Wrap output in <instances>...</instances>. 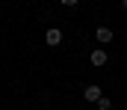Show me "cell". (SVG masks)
<instances>
[{
    "label": "cell",
    "mask_w": 127,
    "mask_h": 110,
    "mask_svg": "<svg viewBox=\"0 0 127 110\" xmlns=\"http://www.w3.org/2000/svg\"><path fill=\"white\" fill-rule=\"evenodd\" d=\"M83 98H86V101H92V104H97V101L103 98V92H100V86H97V83H92V86H86V89H83Z\"/></svg>",
    "instance_id": "cell-1"
},
{
    "label": "cell",
    "mask_w": 127,
    "mask_h": 110,
    "mask_svg": "<svg viewBox=\"0 0 127 110\" xmlns=\"http://www.w3.org/2000/svg\"><path fill=\"white\" fill-rule=\"evenodd\" d=\"M44 42H47L50 48H56V45L62 42V30H59V27H50V30L44 33Z\"/></svg>",
    "instance_id": "cell-2"
},
{
    "label": "cell",
    "mask_w": 127,
    "mask_h": 110,
    "mask_svg": "<svg viewBox=\"0 0 127 110\" xmlns=\"http://www.w3.org/2000/svg\"><path fill=\"white\" fill-rule=\"evenodd\" d=\"M106 60H109V54H106V51H100V48H95V51H92V57H89V63H92V66H106Z\"/></svg>",
    "instance_id": "cell-3"
},
{
    "label": "cell",
    "mask_w": 127,
    "mask_h": 110,
    "mask_svg": "<svg viewBox=\"0 0 127 110\" xmlns=\"http://www.w3.org/2000/svg\"><path fill=\"white\" fill-rule=\"evenodd\" d=\"M95 39H97V42H103V45H106V42H112V30L100 24V27H95Z\"/></svg>",
    "instance_id": "cell-4"
},
{
    "label": "cell",
    "mask_w": 127,
    "mask_h": 110,
    "mask_svg": "<svg viewBox=\"0 0 127 110\" xmlns=\"http://www.w3.org/2000/svg\"><path fill=\"white\" fill-rule=\"evenodd\" d=\"M97 110H112V98H106V95H103V98L97 101Z\"/></svg>",
    "instance_id": "cell-5"
},
{
    "label": "cell",
    "mask_w": 127,
    "mask_h": 110,
    "mask_svg": "<svg viewBox=\"0 0 127 110\" xmlns=\"http://www.w3.org/2000/svg\"><path fill=\"white\" fill-rule=\"evenodd\" d=\"M80 0H62V6H77Z\"/></svg>",
    "instance_id": "cell-6"
},
{
    "label": "cell",
    "mask_w": 127,
    "mask_h": 110,
    "mask_svg": "<svg viewBox=\"0 0 127 110\" xmlns=\"http://www.w3.org/2000/svg\"><path fill=\"white\" fill-rule=\"evenodd\" d=\"M121 6H124V9H127V0H121Z\"/></svg>",
    "instance_id": "cell-7"
}]
</instances>
